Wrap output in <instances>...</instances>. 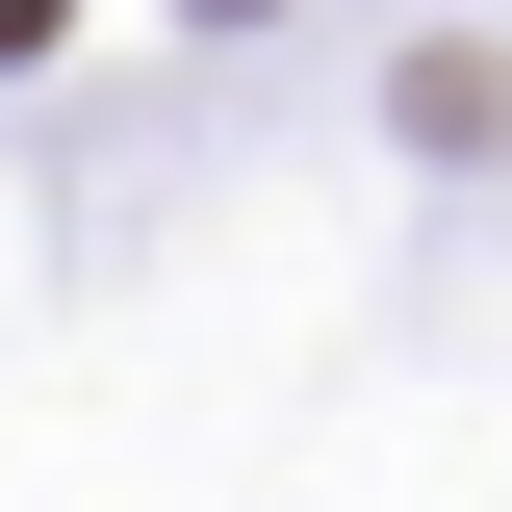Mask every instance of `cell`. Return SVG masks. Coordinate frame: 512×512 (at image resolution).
<instances>
[{"instance_id":"6da1fadb","label":"cell","mask_w":512,"mask_h":512,"mask_svg":"<svg viewBox=\"0 0 512 512\" xmlns=\"http://www.w3.org/2000/svg\"><path fill=\"white\" fill-rule=\"evenodd\" d=\"M52 26H77V0H0V52H52Z\"/></svg>"}]
</instances>
